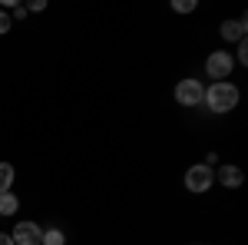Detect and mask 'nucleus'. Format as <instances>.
<instances>
[{
	"label": "nucleus",
	"instance_id": "nucleus-15",
	"mask_svg": "<svg viewBox=\"0 0 248 245\" xmlns=\"http://www.w3.org/2000/svg\"><path fill=\"white\" fill-rule=\"evenodd\" d=\"M0 245H14V239H10V235H3V232H0Z\"/></svg>",
	"mask_w": 248,
	"mask_h": 245
},
{
	"label": "nucleus",
	"instance_id": "nucleus-8",
	"mask_svg": "<svg viewBox=\"0 0 248 245\" xmlns=\"http://www.w3.org/2000/svg\"><path fill=\"white\" fill-rule=\"evenodd\" d=\"M10 186H14V166L10 163H0V196L10 192Z\"/></svg>",
	"mask_w": 248,
	"mask_h": 245
},
{
	"label": "nucleus",
	"instance_id": "nucleus-3",
	"mask_svg": "<svg viewBox=\"0 0 248 245\" xmlns=\"http://www.w3.org/2000/svg\"><path fill=\"white\" fill-rule=\"evenodd\" d=\"M175 99H179L182 106H199V103L205 99V90H202L199 80H179V86H175Z\"/></svg>",
	"mask_w": 248,
	"mask_h": 245
},
{
	"label": "nucleus",
	"instance_id": "nucleus-9",
	"mask_svg": "<svg viewBox=\"0 0 248 245\" xmlns=\"http://www.w3.org/2000/svg\"><path fill=\"white\" fill-rule=\"evenodd\" d=\"M17 209H20V202H17L14 192H3V196H0V215H14Z\"/></svg>",
	"mask_w": 248,
	"mask_h": 245
},
{
	"label": "nucleus",
	"instance_id": "nucleus-7",
	"mask_svg": "<svg viewBox=\"0 0 248 245\" xmlns=\"http://www.w3.org/2000/svg\"><path fill=\"white\" fill-rule=\"evenodd\" d=\"M218 33L225 40H245V20H225Z\"/></svg>",
	"mask_w": 248,
	"mask_h": 245
},
{
	"label": "nucleus",
	"instance_id": "nucleus-14",
	"mask_svg": "<svg viewBox=\"0 0 248 245\" xmlns=\"http://www.w3.org/2000/svg\"><path fill=\"white\" fill-rule=\"evenodd\" d=\"M238 63H248V47H245V40L238 43Z\"/></svg>",
	"mask_w": 248,
	"mask_h": 245
},
{
	"label": "nucleus",
	"instance_id": "nucleus-1",
	"mask_svg": "<svg viewBox=\"0 0 248 245\" xmlns=\"http://www.w3.org/2000/svg\"><path fill=\"white\" fill-rule=\"evenodd\" d=\"M205 106H209L212 113H232L238 106V90L232 86L229 80L212 83L209 90H205Z\"/></svg>",
	"mask_w": 248,
	"mask_h": 245
},
{
	"label": "nucleus",
	"instance_id": "nucleus-11",
	"mask_svg": "<svg viewBox=\"0 0 248 245\" xmlns=\"http://www.w3.org/2000/svg\"><path fill=\"white\" fill-rule=\"evenodd\" d=\"M172 10L175 14H192L195 10V0H172Z\"/></svg>",
	"mask_w": 248,
	"mask_h": 245
},
{
	"label": "nucleus",
	"instance_id": "nucleus-2",
	"mask_svg": "<svg viewBox=\"0 0 248 245\" xmlns=\"http://www.w3.org/2000/svg\"><path fill=\"white\" fill-rule=\"evenodd\" d=\"M232 70H235V60H232V53H209V60H205V73H209L215 83L229 80Z\"/></svg>",
	"mask_w": 248,
	"mask_h": 245
},
{
	"label": "nucleus",
	"instance_id": "nucleus-5",
	"mask_svg": "<svg viewBox=\"0 0 248 245\" xmlns=\"http://www.w3.org/2000/svg\"><path fill=\"white\" fill-rule=\"evenodd\" d=\"M14 245H40V239H43V229L37 226V222H17V229H14Z\"/></svg>",
	"mask_w": 248,
	"mask_h": 245
},
{
	"label": "nucleus",
	"instance_id": "nucleus-6",
	"mask_svg": "<svg viewBox=\"0 0 248 245\" xmlns=\"http://www.w3.org/2000/svg\"><path fill=\"white\" fill-rule=\"evenodd\" d=\"M218 182L225 189H238L245 182V172L238 169V166H222V169H218Z\"/></svg>",
	"mask_w": 248,
	"mask_h": 245
},
{
	"label": "nucleus",
	"instance_id": "nucleus-10",
	"mask_svg": "<svg viewBox=\"0 0 248 245\" xmlns=\"http://www.w3.org/2000/svg\"><path fill=\"white\" fill-rule=\"evenodd\" d=\"M40 245H66V235H63L60 229H46L43 239H40Z\"/></svg>",
	"mask_w": 248,
	"mask_h": 245
},
{
	"label": "nucleus",
	"instance_id": "nucleus-12",
	"mask_svg": "<svg viewBox=\"0 0 248 245\" xmlns=\"http://www.w3.org/2000/svg\"><path fill=\"white\" fill-rule=\"evenodd\" d=\"M10 27H14V20H10V14H3V10H0V33H7Z\"/></svg>",
	"mask_w": 248,
	"mask_h": 245
},
{
	"label": "nucleus",
	"instance_id": "nucleus-13",
	"mask_svg": "<svg viewBox=\"0 0 248 245\" xmlns=\"http://www.w3.org/2000/svg\"><path fill=\"white\" fill-rule=\"evenodd\" d=\"M27 10H33V14H43V10H46V0H33Z\"/></svg>",
	"mask_w": 248,
	"mask_h": 245
},
{
	"label": "nucleus",
	"instance_id": "nucleus-4",
	"mask_svg": "<svg viewBox=\"0 0 248 245\" xmlns=\"http://www.w3.org/2000/svg\"><path fill=\"white\" fill-rule=\"evenodd\" d=\"M212 182H215L212 166H192V169L186 172V186H189V192H205V189H212Z\"/></svg>",
	"mask_w": 248,
	"mask_h": 245
}]
</instances>
